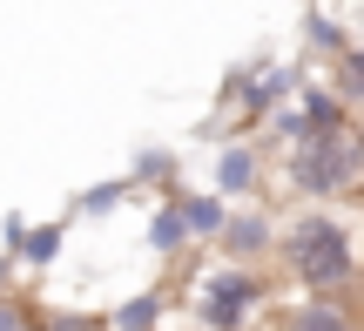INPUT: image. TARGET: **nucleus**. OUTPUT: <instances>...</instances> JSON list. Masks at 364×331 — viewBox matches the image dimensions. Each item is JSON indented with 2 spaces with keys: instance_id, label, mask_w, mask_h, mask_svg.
<instances>
[{
  "instance_id": "obj_16",
  "label": "nucleus",
  "mask_w": 364,
  "mask_h": 331,
  "mask_svg": "<svg viewBox=\"0 0 364 331\" xmlns=\"http://www.w3.org/2000/svg\"><path fill=\"white\" fill-rule=\"evenodd\" d=\"M129 196H135L129 176H108V183H95V189H81V196H75V216H115Z\"/></svg>"
},
{
  "instance_id": "obj_4",
  "label": "nucleus",
  "mask_w": 364,
  "mask_h": 331,
  "mask_svg": "<svg viewBox=\"0 0 364 331\" xmlns=\"http://www.w3.org/2000/svg\"><path fill=\"white\" fill-rule=\"evenodd\" d=\"M304 68L297 61H236L230 75H223V102H236V115L250 122V129H263V122L277 115V108H290L297 102V88H304Z\"/></svg>"
},
{
  "instance_id": "obj_20",
  "label": "nucleus",
  "mask_w": 364,
  "mask_h": 331,
  "mask_svg": "<svg viewBox=\"0 0 364 331\" xmlns=\"http://www.w3.org/2000/svg\"><path fill=\"white\" fill-rule=\"evenodd\" d=\"M250 331H277V325H250Z\"/></svg>"
},
{
  "instance_id": "obj_14",
  "label": "nucleus",
  "mask_w": 364,
  "mask_h": 331,
  "mask_svg": "<svg viewBox=\"0 0 364 331\" xmlns=\"http://www.w3.org/2000/svg\"><path fill=\"white\" fill-rule=\"evenodd\" d=\"M169 305H176L169 291H135V298H122V305L108 311V331H162Z\"/></svg>"
},
{
  "instance_id": "obj_11",
  "label": "nucleus",
  "mask_w": 364,
  "mask_h": 331,
  "mask_svg": "<svg viewBox=\"0 0 364 331\" xmlns=\"http://www.w3.org/2000/svg\"><path fill=\"white\" fill-rule=\"evenodd\" d=\"M297 115H304V129H311V135L351 129V108L338 102V88H331V81H304V88H297Z\"/></svg>"
},
{
  "instance_id": "obj_17",
  "label": "nucleus",
  "mask_w": 364,
  "mask_h": 331,
  "mask_svg": "<svg viewBox=\"0 0 364 331\" xmlns=\"http://www.w3.org/2000/svg\"><path fill=\"white\" fill-rule=\"evenodd\" d=\"M34 331H108V311H81V305H61V311H41Z\"/></svg>"
},
{
  "instance_id": "obj_10",
  "label": "nucleus",
  "mask_w": 364,
  "mask_h": 331,
  "mask_svg": "<svg viewBox=\"0 0 364 331\" xmlns=\"http://www.w3.org/2000/svg\"><path fill=\"white\" fill-rule=\"evenodd\" d=\"M304 48L317 54V61H344V54L358 48V34H351V14H331V7H311L304 14Z\"/></svg>"
},
{
  "instance_id": "obj_3",
  "label": "nucleus",
  "mask_w": 364,
  "mask_h": 331,
  "mask_svg": "<svg viewBox=\"0 0 364 331\" xmlns=\"http://www.w3.org/2000/svg\"><path fill=\"white\" fill-rule=\"evenodd\" d=\"M189 305H182V318L196 331H250L263 325V311H270V270H236V264H209L189 278ZM277 318V311H270Z\"/></svg>"
},
{
  "instance_id": "obj_15",
  "label": "nucleus",
  "mask_w": 364,
  "mask_h": 331,
  "mask_svg": "<svg viewBox=\"0 0 364 331\" xmlns=\"http://www.w3.org/2000/svg\"><path fill=\"white\" fill-rule=\"evenodd\" d=\"M331 88H338V102L351 108V122H364V41L344 61H331Z\"/></svg>"
},
{
  "instance_id": "obj_2",
  "label": "nucleus",
  "mask_w": 364,
  "mask_h": 331,
  "mask_svg": "<svg viewBox=\"0 0 364 331\" xmlns=\"http://www.w3.org/2000/svg\"><path fill=\"white\" fill-rule=\"evenodd\" d=\"M277 189L297 210H338L344 196H358L364 189V129L351 122L338 135H311L290 156H277Z\"/></svg>"
},
{
  "instance_id": "obj_12",
  "label": "nucleus",
  "mask_w": 364,
  "mask_h": 331,
  "mask_svg": "<svg viewBox=\"0 0 364 331\" xmlns=\"http://www.w3.org/2000/svg\"><path fill=\"white\" fill-rule=\"evenodd\" d=\"M61 251H68V216H54V224H27V237H21V251H14V264L41 278V270L61 264Z\"/></svg>"
},
{
  "instance_id": "obj_18",
  "label": "nucleus",
  "mask_w": 364,
  "mask_h": 331,
  "mask_svg": "<svg viewBox=\"0 0 364 331\" xmlns=\"http://www.w3.org/2000/svg\"><path fill=\"white\" fill-rule=\"evenodd\" d=\"M34 318H41V311L27 305L21 291H14V298H0V331H34Z\"/></svg>"
},
{
  "instance_id": "obj_8",
  "label": "nucleus",
  "mask_w": 364,
  "mask_h": 331,
  "mask_svg": "<svg viewBox=\"0 0 364 331\" xmlns=\"http://www.w3.org/2000/svg\"><path fill=\"white\" fill-rule=\"evenodd\" d=\"M142 243L162 257V264H189L196 237H189V224H182L176 196H156V210H149V224H142Z\"/></svg>"
},
{
  "instance_id": "obj_1",
  "label": "nucleus",
  "mask_w": 364,
  "mask_h": 331,
  "mask_svg": "<svg viewBox=\"0 0 364 331\" xmlns=\"http://www.w3.org/2000/svg\"><path fill=\"white\" fill-rule=\"evenodd\" d=\"M277 278L297 298H358L364 291V224L344 210H290L277 237Z\"/></svg>"
},
{
  "instance_id": "obj_5",
  "label": "nucleus",
  "mask_w": 364,
  "mask_h": 331,
  "mask_svg": "<svg viewBox=\"0 0 364 331\" xmlns=\"http://www.w3.org/2000/svg\"><path fill=\"white\" fill-rule=\"evenodd\" d=\"M277 237H284V216L270 203H243L230 216V230H223V243H216V264L263 270V264H277Z\"/></svg>"
},
{
  "instance_id": "obj_19",
  "label": "nucleus",
  "mask_w": 364,
  "mask_h": 331,
  "mask_svg": "<svg viewBox=\"0 0 364 331\" xmlns=\"http://www.w3.org/2000/svg\"><path fill=\"white\" fill-rule=\"evenodd\" d=\"M14 270H21V264H14V257L0 251V298H14Z\"/></svg>"
},
{
  "instance_id": "obj_13",
  "label": "nucleus",
  "mask_w": 364,
  "mask_h": 331,
  "mask_svg": "<svg viewBox=\"0 0 364 331\" xmlns=\"http://www.w3.org/2000/svg\"><path fill=\"white\" fill-rule=\"evenodd\" d=\"M129 183L135 189H162V196H182V162H176V149H135V156H129Z\"/></svg>"
},
{
  "instance_id": "obj_9",
  "label": "nucleus",
  "mask_w": 364,
  "mask_h": 331,
  "mask_svg": "<svg viewBox=\"0 0 364 331\" xmlns=\"http://www.w3.org/2000/svg\"><path fill=\"white\" fill-rule=\"evenodd\" d=\"M176 210H182V224H189V237H196V251H216L223 243V230H230V203L216 196V189H182L176 196Z\"/></svg>"
},
{
  "instance_id": "obj_7",
  "label": "nucleus",
  "mask_w": 364,
  "mask_h": 331,
  "mask_svg": "<svg viewBox=\"0 0 364 331\" xmlns=\"http://www.w3.org/2000/svg\"><path fill=\"white\" fill-rule=\"evenodd\" d=\"M277 331H364V311L351 298H290L277 305Z\"/></svg>"
},
{
  "instance_id": "obj_6",
  "label": "nucleus",
  "mask_w": 364,
  "mask_h": 331,
  "mask_svg": "<svg viewBox=\"0 0 364 331\" xmlns=\"http://www.w3.org/2000/svg\"><path fill=\"white\" fill-rule=\"evenodd\" d=\"M270 149L257 142V135H236V142L216 149V169H209V189H216L223 203H263V183H270Z\"/></svg>"
}]
</instances>
